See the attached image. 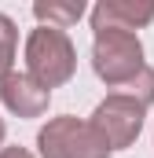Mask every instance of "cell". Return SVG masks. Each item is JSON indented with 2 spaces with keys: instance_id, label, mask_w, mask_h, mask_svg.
Returning <instances> with one entry per match:
<instances>
[{
  "instance_id": "cell-5",
  "label": "cell",
  "mask_w": 154,
  "mask_h": 158,
  "mask_svg": "<svg viewBox=\"0 0 154 158\" xmlns=\"http://www.w3.org/2000/svg\"><path fill=\"white\" fill-rule=\"evenodd\" d=\"M154 19L151 0H103L92 11V30L95 33H136Z\"/></svg>"
},
{
  "instance_id": "cell-2",
  "label": "cell",
  "mask_w": 154,
  "mask_h": 158,
  "mask_svg": "<svg viewBox=\"0 0 154 158\" xmlns=\"http://www.w3.org/2000/svg\"><path fill=\"white\" fill-rule=\"evenodd\" d=\"M37 147L40 158H110V147L99 136V129L70 114L48 121L37 136Z\"/></svg>"
},
{
  "instance_id": "cell-10",
  "label": "cell",
  "mask_w": 154,
  "mask_h": 158,
  "mask_svg": "<svg viewBox=\"0 0 154 158\" xmlns=\"http://www.w3.org/2000/svg\"><path fill=\"white\" fill-rule=\"evenodd\" d=\"M0 158H33V155H30L26 147H4V151H0Z\"/></svg>"
},
{
  "instance_id": "cell-3",
  "label": "cell",
  "mask_w": 154,
  "mask_h": 158,
  "mask_svg": "<svg viewBox=\"0 0 154 158\" xmlns=\"http://www.w3.org/2000/svg\"><path fill=\"white\" fill-rule=\"evenodd\" d=\"M92 66L107 85L121 88L143 70V44L136 33H95Z\"/></svg>"
},
{
  "instance_id": "cell-8",
  "label": "cell",
  "mask_w": 154,
  "mask_h": 158,
  "mask_svg": "<svg viewBox=\"0 0 154 158\" xmlns=\"http://www.w3.org/2000/svg\"><path fill=\"white\" fill-rule=\"evenodd\" d=\"M121 96L136 99L140 107H151V103H154V70H151V66H143L128 85H121Z\"/></svg>"
},
{
  "instance_id": "cell-1",
  "label": "cell",
  "mask_w": 154,
  "mask_h": 158,
  "mask_svg": "<svg viewBox=\"0 0 154 158\" xmlns=\"http://www.w3.org/2000/svg\"><path fill=\"white\" fill-rule=\"evenodd\" d=\"M77 70V52L63 30L37 26L26 40V77H33L40 88H59L74 77Z\"/></svg>"
},
{
  "instance_id": "cell-6",
  "label": "cell",
  "mask_w": 154,
  "mask_h": 158,
  "mask_svg": "<svg viewBox=\"0 0 154 158\" xmlns=\"http://www.w3.org/2000/svg\"><path fill=\"white\" fill-rule=\"evenodd\" d=\"M0 99H4V107H7L11 114H18V118H40V114L48 110L51 92L40 88L37 81L26 77V74H7V77L0 81Z\"/></svg>"
},
{
  "instance_id": "cell-9",
  "label": "cell",
  "mask_w": 154,
  "mask_h": 158,
  "mask_svg": "<svg viewBox=\"0 0 154 158\" xmlns=\"http://www.w3.org/2000/svg\"><path fill=\"white\" fill-rule=\"evenodd\" d=\"M11 63H15V22L0 15V81L11 74Z\"/></svg>"
},
{
  "instance_id": "cell-11",
  "label": "cell",
  "mask_w": 154,
  "mask_h": 158,
  "mask_svg": "<svg viewBox=\"0 0 154 158\" xmlns=\"http://www.w3.org/2000/svg\"><path fill=\"white\" fill-rule=\"evenodd\" d=\"M4 132H7V129H4V118H0V143H4Z\"/></svg>"
},
{
  "instance_id": "cell-4",
  "label": "cell",
  "mask_w": 154,
  "mask_h": 158,
  "mask_svg": "<svg viewBox=\"0 0 154 158\" xmlns=\"http://www.w3.org/2000/svg\"><path fill=\"white\" fill-rule=\"evenodd\" d=\"M143 110H147V107H140L136 99H128V96H121V92H110V96L95 107L92 125L99 129V136L107 140L110 151H121V147H128V143L140 136V129H143Z\"/></svg>"
},
{
  "instance_id": "cell-7",
  "label": "cell",
  "mask_w": 154,
  "mask_h": 158,
  "mask_svg": "<svg viewBox=\"0 0 154 158\" xmlns=\"http://www.w3.org/2000/svg\"><path fill=\"white\" fill-rule=\"evenodd\" d=\"M33 15L40 19V26H51V30H63V33H66V26H74L77 19L84 15V4H81V0H77V4L37 0V4H33Z\"/></svg>"
}]
</instances>
